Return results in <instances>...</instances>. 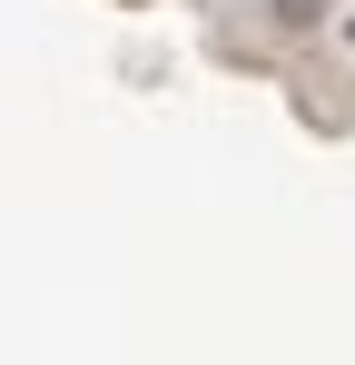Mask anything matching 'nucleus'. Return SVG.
Here are the masks:
<instances>
[{"instance_id": "nucleus-1", "label": "nucleus", "mask_w": 355, "mask_h": 365, "mask_svg": "<svg viewBox=\"0 0 355 365\" xmlns=\"http://www.w3.org/2000/svg\"><path fill=\"white\" fill-rule=\"evenodd\" d=\"M346 40H355V10H346Z\"/></svg>"}]
</instances>
